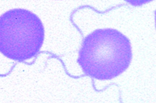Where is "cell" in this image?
<instances>
[{
    "label": "cell",
    "instance_id": "1",
    "mask_svg": "<svg viewBox=\"0 0 156 103\" xmlns=\"http://www.w3.org/2000/svg\"><path fill=\"white\" fill-rule=\"evenodd\" d=\"M132 58L131 44L125 35L116 29L102 28L84 38L77 62L87 76L106 81L126 71Z\"/></svg>",
    "mask_w": 156,
    "mask_h": 103
},
{
    "label": "cell",
    "instance_id": "2",
    "mask_svg": "<svg viewBox=\"0 0 156 103\" xmlns=\"http://www.w3.org/2000/svg\"><path fill=\"white\" fill-rule=\"evenodd\" d=\"M44 37L42 22L29 10L12 9L0 16V53L10 60L24 62L34 58Z\"/></svg>",
    "mask_w": 156,
    "mask_h": 103
},
{
    "label": "cell",
    "instance_id": "3",
    "mask_svg": "<svg viewBox=\"0 0 156 103\" xmlns=\"http://www.w3.org/2000/svg\"><path fill=\"white\" fill-rule=\"evenodd\" d=\"M128 4L135 7H141L154 0H124Z\"/></svg>",
    "mask_w": 156,
    "mask_h": 103
}]
</instances>
